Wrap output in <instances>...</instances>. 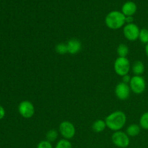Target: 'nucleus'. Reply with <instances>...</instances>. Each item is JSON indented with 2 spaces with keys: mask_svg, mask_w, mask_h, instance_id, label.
<instances>
[{
  "mask_svg": "<svg viewBox=\"0 0 148 148\" xmlns=\"http://www.w3.org/2000/svg\"><path fill=\"white\" fill-rule=\"evenodd\" d=\"M107 127L112 131H120L127 122V116L123 111H116L110 114L105 119Z\"/></svg>",
  "mask_w": 148,
  "mask_h": 148,
  "instance_id": "1",
  "label": "nucleus"
},
{
  "mask_svg": "<svg viewBox=\"0 0 148 148\" xmlns=\"http://www.w3.org/2000/svg\"><path fill=\"white\" fill-rule=\"evenodd\" d=\"M140 29L134 23L127 24L123 29V33L126 38L130 41H135L139 38Z\"/></svg>",
  "mask_w": 148,
  "mask_h": 148,
  "instance_id": "7",
  "label": "nucleus"
},
{
  "mask_svg": "<svg viewBox=\"0 0 148 148\" xmlns=\"http://www.w3.org/2000/svg\"><path fill=\"white\" fill-rule=\"evenodd\" d=\"M68 49V53L70 54H76L80 51L82 49V43L78 39L72 38L66 43Z\"/></svg>",
  "mask_w": 148,
  "mask_h": 148,
  "instance_id": "11",
  "label": "nucleus"
},
{
  "mask_svg": "<svg viewBox=\"0 0 148 148\" xmlns=\"http://www.w3.org/2000/svg\"><path fill=\"white\" fill-rule=\"evenodd\" d=\"M130 87L128 84L120 82L115 88V95L118 99L121 101H125L128 99L130 95Z\"/></svg>",
  "mask_w": 148,
  "mask_h": 148,
  "instance_id": "9",
  "label": "nucleus"
},
{
  "mask_svg": "<svg viewBox=\"0 0 148 148\" xmlns=\"http://www.w3.org/2000/svg\"><path fill=\"white\" fill-rule=\"evenodd\" d=\"M130 87L131 90L135 94H141L145 90L146 82L144 77L142 76L134 75L131 78L130 82Z\"/></svg>",
  "mask_w": 148,
  "mask_h": 148,
  "instance_id": "4",
  "label": "nucleus"
},
{
  "mask_svg": "<svg viewBox=\"0 0 148 148\" xmlns=\"http://www.w3.org/2000/svg\"><path fill=\"white\" fill-rule=\"evenodd\" d=\"M116 51L119 57H127V55L129 54V52H130V49L127 45L124 44V43H121V44L119 45Z\"/></svg>",
  "mask_w": 148,
  "mask_h": 148,
  "instance_id": "15",
  "label": "nucleus"
},
{
  "mask_svg": "<svg viewBox=\"0 0 148 148\" xmlns=\"http://www.w3.org/2000/svg\"><path fill=\"white\" fill-rule=\"evenodd\" d=\"M132 69L134 75L141 76L145 72V65L141 61H136L133 64Z\"/></svg>",
  "mask_w": 148,
  "mask_h": 148,
  "instance_id": "12",
  "label": "nucleus"
},
{
  "mask_svg": "<svg viewBox=\"0 0 148 148\" xmlns=\"http://www.w3.org/2000/svg\"><path fill=\"white\" fill-rule=\"evenodd\" d=\"M145 53H146V55H147V56L148 57V43H147L145 46Z\"/></svg>",
  "mask_w": 148,
  "mask_h": 148,
  "instance_id": "25",
  "label": "nucleus"
},
{
  "mask_svg": "<svg viewBox=\"0 0 148 148\" xmlns=\"http://www.w3.org/2000/svg\"><path fill=\"white\" fill-rule=\"evenodd\" d=\"M114 71L119 76L128 75L131 68L130 60L127 57H118L114 62Z\"/></svg>",
  "mask_w": 148,
  "mask_h": 148,
  "instance_id": "3",
  "label": "nucleus"
},
{
  "mask_svg": "<svg viewBox=\"0 0 148 148\" xmlns=\"http://www.w3.org/2000/svg\"><path fill=\"white\" fill-rule=\"evenodd\" d=\"M55 148H72V145L68 140L62 139L58 142Z\"/></svg>",
  "mask_w": 148,
  "mask_h": 148,
  "instance_id": "20",
  "label": "nucleus"
},
{
  "mask_svg": "<svg viewBox=\"0 0 148 148\" xmlns=\"http://www.w3.org/2000/svg\"><path fill=\"white\" fill-rule=\"evenodd\" d=\"M131 77L129 75H124V76L122 77V80L124 83H126V84H130V80H131Z\"/></svg>",
  "mask_w": 148,
  "mask_h": 148,
  "instance_id": "22",
  "label": "nucleus"
},
{
  "mask_svg": "<svg viewBox=\"0 0 148 148\" xmlns=\"http://www.w3.org/2000/svg\"><path fill=\"white\" fill-rule=\"evenodd\" d=\"M18 111L25 119H30L35 114L34 105L29 101H23L18 106Z\"/></svg>",
  "mask_w": 148,
  "mask_h": 148,
  "instance_id": "8",
  "label": "nucleus"
},
{
  "mask_svg": "<svg viewBox=\"0 0 148 148\" xmlns=\"http://www.w3.org/2000/svg\"><path fill=\"white\" fill-rule=\"evenodd\" d=\"M137 10V4L134 1H129L124 3L121 7V12L126 16H133L136 13Z\"/></svg>",
  "mask_w": 148,
  "mask_h": 148,
  "instance_id": "10",
  "label": "nucleus"
},
{
  "mask_svg": "<svg viewBox=\"0 0 148 148\" xmlns=\"http://www.w3.org/2000/svg\"><path fill=\"white\" fill-rule=\"evenodd\" d=\"M55 50H56V53H59V54H65V53H68L67 45L66 43H59L55 47Z\"/></svg>",
  "mask_w": 148,
  "mask_h": 148,
  "instance_id": "17",
  "label": "nucleus"
},
{
  "mask_svg": "<svg viewBox=\"0 0 148 148\" xmlns=\"http://www.w3.org/2000/svg\"><path fill=\"white\" fill-rule=\"evenodd\" d=\"M5 114L6 112L4 107H2L1 105H0V120L2 119L5 116Z\"/></svg>",
  "mask_w": 148,
  "mask_h": 148,
  "instance_id": "23",
  "label": "nucleus"
},
{
  "mask_svg": "<svg viewBox=\"0 0 148 148\" xmlns=\"http://www.w3.org/2000/svg\"><path fill=\"white\" fill-rule=\"evenodd\" d=\"M140 126L141 128L148 130V111L144 113L140 117Z\"/></svg>",
  "mask_w": 148,
  "mask_h": 148,
  "instance_id": "16",
  "label": "nucleus"
},
{
  "mask_svg": "<svg viewBox=\"0 0 148 148\" xmlns=\"http://www.w3.org/2000/svg\"><path fill=\"white\" fill-rule=\"evenodd\" d=\"M37 148H53L51 143L48 140H42L38 144Z\"/></svg>",
  "mask_w": 148,
  "mask_h": 148,
  "instance_id": "21",
  "label": "nucleus"
},
{
  "mask_svg": "<svg viewBox=\"0 0 148 148\" xmlns=\"http://www.w3.org/2000/svg\"><path fill=\"white\" fill-rule=\"evenodd\" d=\"M107 27L111 30H119L126 23V16L121 12L111 11L105 18Z\"/></svg>",
  "mask_w": 148,
  "mask_h": 148,
  "instance_id": "2",
  "label": "nucleus"
},
{
  "mask_svg": "<svg viewBox=\"0 0 148 148\" xmlns=\"http://www.w3.org/2000/svg\"><path fill=\"white\" fill-rule=\"evenodd\" d=\"M59 130L61 135L68 140L73 138L76 133L75 125L69 121H62L59 125Z\"/></svg>",
  "mask_w": 148,
  "mask_h": 148,
  "instance_id": "5",
  "label": "nucleus"
},
{
  "mask_svg": "<svg viewBox=\"0 0 148 148\" xmlns=\"http://www.w3.org/2000/svg\"><path fill=\"white\" fill-rule=\"evenodd\" d=\"M106 127L107 126L106 124L105 120L102 119L96 120L92 125V130L96 133L102 132L103 131H104L106 130Z\"/></svg>",
  "mask_w": 148,
  "mask_h": 148,
  "instance_id": "13",
  "label": "nucleus"
},
{
  "mask_svg": "<svg viewBox=\"0 0 148 148\" xmlns=\"http://www.w3.org/2000/svg\"><path fill=\"white\" fill-rule=\"evenodd\" d=\"M46 140L50 143L54 142L58 137V132L56 130H50L46 133Z\"/></svg>",
  "mask_w": 148,
  "mask_h": 148,
  "instance_id": "18",
  "label": "nucleus"
},
{
  "mask_svg": "<svg viewBox=\"0 0 148 148\" xmlns=\"http://www.w3.org/2000/svg\"><path fill=\"white\" fill-rule=\"evenodd\" d=\"M133 21H134L133 16H128V17H126V23H127V24L133 23Z\"/></svg>",
  "mask_w": 148,
  "mask_h": 148,
  "instance_id": "24",
  "label": "nucleus"
},
{
  "mask_svg": "<svg viewBox=\"0 0 148 148\" xmlns=\"http://www.w3.org/2000/svg\"><path fill=\"white\" fill-rule=\"evenodd\" d=\"M140 130H141V127L140 125L132 124L127 127L126 133L129 137H136L140 133Z\"/></svg>",
  "mask_w": 148,
  "mask_h": 148,
  "instance_id": "14",
  "label": "nucleus"
},
{
  "mask_svg": "<svg viewBox=\"0 0 148 148\" xmlns=\"http://www.w3.org/2000/svg\"><path fill=\"white\" fill-rule=\"evenodd\" d=\"M139 39L143 43H148V30L146 28H143L140 30Z\"/></svg>",
  "mask_w": 148,
  "mask_h": 148,
  "instance_id": "19",
  "label": "nucleus"
},
{
  "mask_svg": "<svg viewBox=\"0 0 148 148\" xmlns=\"http://www.w3.org/2000/svg\"><path fill=\"white\" fill-rule=\"evenodd\" d=\"M114 145L120 148H126L130 145V137L124 132L117 131L112 134L111 137Z\"/></svg>",
  "mask_w": 148,
  "mask_h": 148,
  "instance_id": "6",
  "label": "nucleus"
}]
</instances>
